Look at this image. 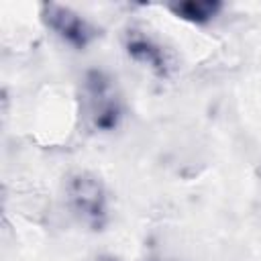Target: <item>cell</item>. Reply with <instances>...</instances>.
<instances>
[{"instance_id":"obj_1","label":"cell","mask_w":261,"mask_h":261,"mask_svg":"<svg viewBox=\"0 0 261 261\" xmlns=\"http://www.w3.org/2000/svg\"><path fill=\"white\" fill-rule=\"evenodd\" d=\"M82 114L94 130H114L122 118V100L110 75L92 69L82 84Z\"/></svg>"},{"instance_id":"obj_4","label":"cell","mask_w":261,"mask_h":261,"mask_svg":"<svg viewBox=\"0 0 261 261\" xmlns=\"http://www.w3.org/2000/svg\"><path fill=\"white\" fill-rule=\"evenodd\" d=\"M124 47H126V53H128L135 61L149 65L157 75L165 77V75L169 73V61H167V57H165V51H163L159 45H155L149 37H145V35L133 31V33H128Z\"/></svg>"},{"instance_id":"obj_2","label":"cell","mask_w":261,"mask_h":261,"mask_svg":"<svg viewBox=\"0 0 261 261\" xmlns=\"http://www.w3.org/2000/svg\"><path fill=\"white\" fill-rule=\"evenodd\" d=\"M67 204L71 212L90 228L100 230L106 222V192L98 175L80 171L67 181Z\"/></svg>"},{"instance_id":"obj_3","label":"cell","mask_w":261,"mask_h":261,"mask_svg":"<svg viewBox=\"0 0 261 261\" xmlns=\"http://www.w3.org/2000/svg\"><path fill=\"white\" fill-rule=\"evenodd\" d=\"M41 18L51 31H55L65 43L75 49H86L96 39V29L67 6L45 2L41 6Z\"/></svg>"},{"instance_id":"obj_5","label":"cell","mask_w":261,"mask_h":261,"mask_svg":"<svg viewBox=\"0 0 261 261\" xmlns=\"http://www.w3.org/2000/svg\"><path fill=\"white\" fill-rule=\"evenodd\" d=\"M169 10L184 20H190L196 24H206L222 10V2H218V0H188V2H179V4H169Z\"/></svg>"}]
</instances>
